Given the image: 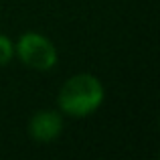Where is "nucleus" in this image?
I'll return each instance as SVG.
<instances>
[{
	"instance_id": "obj_1",
	"label": "nucleus",
	"mask_w": 160,
	"mask_h": 160,
	"mask_svg": "<svg viewBox=\"0 0 160 160\" xmlns=\"http://www.w3.org/2000/svg\"><path fill=\"white\" fill-rule=\"evenodd\" d=\"M106 89L93 73H75L57 93V109L69 118H87L102 108Z\"/></svg>"
},
{
	"instance_id": "obj_2",
	"label": "nucleus",
	"mask_w": 160,
	"mask_h": 160,
	"mask_svg": "<svg viewBox=\"0 0 160 160\" xmlns=\"http://www.w3.org/2000/svg\"><path fill=\"white\" fill-rule=\"evenodd\" d=\"M14 57L24 67L35 71H51L59 61L57 47L49 37L37 31H27L14 43Z\"/></svg>"
},
{
	"instance_id": "obj_3",
	"label": "nucleus",
	"mask_w": 160,
	"mask_h": 160,
	"mask_svg": "<svg viewBox=\"0 0 160 160\" xmlns=\"http://www.w3.org/2000/svg\"><path fill=\"white\" fill-rule=\"evenodd\" d=\"M63 132V113L59 109H39L28 120V136L39 144L57 140Z\"/></svg>"
},
{
	"instance_id": "obj_4",
	"label": "nucleus",
	"mask_w": 160,
	"mask_h": 160,
	"mask_svg": "<svg viewBox=\"0 0 160 160\" xmlns=\"http://www.w3.org/2000/svg\"><path fill=\"white\" fill-rule=\"evenodd\" d=\"M14 59V41L0 32V67H6Z\"/></svg>"
}]
</instances>
